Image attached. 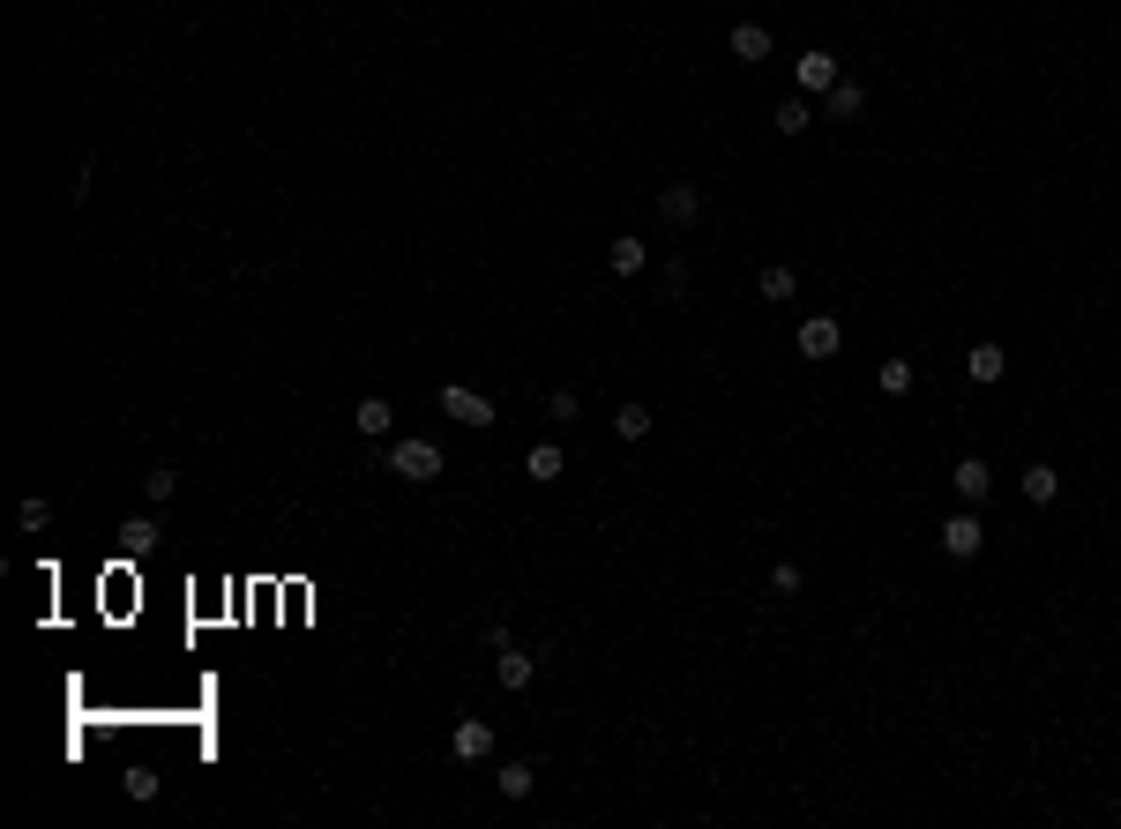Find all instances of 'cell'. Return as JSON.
I'll return each instance as SVG.
<instances>
[{"mask_svg":"<svg viewBox=\"0 0 1121 829\" xmlns=\"http://www.w3.org/2000/svg\"><path fill=\"white\" fill-rule=\"evenodd\" d=\"M606 262H613V277H644V240H613Z\"/></svg>","mask_w":1121,"mask_h":829,"instance_id":"ac0fdd59","label":"cell"},{"mask_svg":"<svg viewBox=\"0 0 1121 829\" xmlns=\"http://www.w3.org/2000/svg\"><path fill=\"white\" fill-rule=\"evenodd\" d=\"M120 538H128V553H150V546H157V515H128Z\"/></svg>","mask_w":1121,"mask_h":829,"instance_id":"44dd1931","label":"cell"},{"mask_svg":"<svg viewBox=\"0 0 1121 829\" xmlns=\"http://www.w3.org/2000/svg\"><path fill=\"white\" fill-rule=\"evenodd\" d=\"M1002 367H1009V359H1002V344H994V336H988V344H972V352H965V374H972V382H980V388H988V382H1002Z\"/></svg>","mask_w":1121,"mask_h":829,"instance_id":"4fadbf2b","label":"cell"},{"mask_svg":"<svg viewBox=\"0 0 1121 829\" xmlns=\"http://www.w3.org/2000/svg\"><path fill=\"white\" fill-rule=\"evenodd\" d=\"M770 128H778V135H807V128H815V113H807V98H786V105L770 113Z\"/></svg>","mask_w":1121,"mask_h":829,"instance_id":"e0dca14e","label":"cell"},{"mask_svg":"<svg viewBox=\"0 0 1121 829\" xmlns=\"http://www.w3.org/2000/svg\"><path fill=\"white\" fill-rule=\"evenodd\" d=\"M442 411H449V419H463V426H494V404H486L479 388H463V382L442 388Z\"/></svg>","mask_w":1121,"mask_h":829,"instance_id":"52a82bcc","label":"cell"},{"mask_svg":"<svg viewBox=\"0 0 1121 829\" xmlns=\"http://www.w3.org/2000/svg\"><path fill=\"white\" fill-rule=\"evenodd\" d=\"M770 590H778V598H792V590H800V569H792V561H778V569H770Z\"/></svg>","mask_w":1121,"mask_h":829,"instance_id":"4316f807","label":"cell"},{"mask_svg":"<svg viewBox=\"0 0 1121 829\" xmlns=\"http://www.w3.org/2000/svg\"><path fill=\"white\" fill-rule=\"evenodd\" d=\"M792 284H800V277H792L786 262H770V269H763V299H792Z\"/></svg>","mask_w":1121,"mask_h":829,"instance_id":"603a6c76","label":"cell"},{"mask_svg":"<svg viewBox=\"0 0 1121 829\" xmlns=\"http://www.w3.org/2000/svg\"><path fill=\"white\" fill-rule=\"evenodd\" d=\"M494 680H501L509 696H524L531 680H538V658H531L524 642H509V650H501V665H494Z\"/></svg>","mask_w":1121,"mask_h":829,"instance_id":"ba28073f","label":"cell"},{"mask_svg":"<svg viewBox=\"0 0 1121 829\" xmlns=\"http://www.w3.org/2000/svg\"><path fill=\"white\" fill-rule=\"evenodd\" d=\"M1017 486H1024V501H1032V509L1061 501V471H1055V463H1024V479H1017Z\"/></svg>","mask_w":1121,"mask_h":829,"instance_id":"8fae6325","label":"cell"},{"mask_svg":"<svg viewBox=\"0 0 1121 829\" xmlns=\"http://www.w3.org/2000/svg\"><path fill=\"white\" fill-rule=\"evenodd\" d=\"M524 471H531V479H538V486H553V479L569 471V456H561V442H538V448H531V456H524Z\"/></svg>","mask_w":1121,"mask_h":829,"instance_id":"5bb4252c","label":"cell"},{"mask_svg":"<svg viewBox=\"0 0 1121 829\" xmlns=\"http://www.w3.org/2000/svg\"><path fill=\"white\" fill-rule=\"evenodd\" d=\"M838 344H845V329L830 315H807L800 321V359H838Z\"/></svg>","mask_w":1121,"mask_h":829,"instance_id":"8992f818","label":"cell"},{"mask_svg":"<svg viewBox=\"0 0 1121 829\" xmlns=\"http://www.w3.org/2000/svg\"><path fill=\"white\" fill-rule=\"evenodd\" d=\"M950 486H957V501H965V509H980V501L994 494V463H988V456H957Z\"/></svg>","mask_w":1121,"mask_h":829,"instance_id":"277c9868","label":"cell"},{"mask_svg":"<svg viewBox=\"0 0 1121 829\" xmlns=\"http://www.w3.org/2000/svg\"><path fill=\"white\" fill-rule=\"evenodd\" d=\"M792 82H800V98H830L845 75H838V61H830L823 46H815V53H800V61H792Z\"/></svg>","mask_w":1121,"mask_h":829,"instance_id":"7a4b0ae2","label":"cell"},{"mask_svg":"<svg viewBox=\"0 0 1121 829\" xmlns=\"http://www.w3.org/2000/svg\"><path fill=\"white\" fill-rule=\"evenodd\" d=\"M128 800H157V769H150V763L128 769Z\"/></svg>","mask_w":1121,"mask_h":829,"instance_id":"cb8c5ba5","label":"cell"},{"mask_svg":"<svg viewBox=\"0 0 1121 829\" xmlns=\"http://www.w3.org/2000/svg\"><path fill=\"white\" fill-rule=\"evenodd\" d=\"M613 434H621V442H644V434H651V411H644V404H621V411H613Z\"/></svg>","mask_w":1121,"mask_h":829,"instance_id":"d6986e66","label":"cell"},{"mask_svg":"<svg viewBox=\"0 0 1121 829\" xmlns=\"http://www.w3.org/2000/svg\"><path fill=\"white\" fill-rule=\"evenodd\" d=\"M449 755H457V763H486V755H494V725H486V717H457V725H449Z\"/></svg>","mask_w":1121,"mask_h":829,"instance_id":"5b68a950","label":"cell"},{"mask_svg":"<svg viewBox=\"0 0 1121 829\" xmlns=\"http://www.w3.org/2000/svg\"><path fill=\"white\" fill-rule=\"evenodd\" d=\"M531 785H538V769H531V763H501V769H494V792H501V800H531Z\"/></svg>","mask_w":1121,"mask_h":829,"instance_id":"9a60e30c","label":"cell"},{"mask_svg":"<svg viewBox=\"0 0 1121 829\" xmlns=\"http://www.w3.org/2000/svg\"><path fill=\"white\" fill-rule=\"evenodd\" d=\"M46 515H53V509H46V501H38V494H30V501H23V509H15V523H23V531H46Z\"/></svg>","mask_w":1121,"mask_h":829,"instance_id":"d4e9b609","label":"cell"},{"mask_svg":"<svg viewBox=\"0 0 1121 829\" xmlns=\"http://www.w3.org/2000/svg\"><path fill=\"white\" fill-rule=\"evenodd\" d=\"M546 419H576V388H553L546 396Z\"/></svg>","mask_w":1121,"mask_h":829,"instance_id":"484cf974","label":"cell"},{"mask_svg":"<svg viewBox=\"0 0 1121 829\" xmlns=\"http://www.w3.org/2000/svg\"><path fill=\"white\" fill-rule=\"evenodd\" d=\"M823 105H830V120H859V113H867V90H859V82H838Z\"/></svg>","mask_w":1121,"mask_h":829,"instance_id":"2e32d148","label":"cell"},{"mask_svg":"<svg viewBox=\"0 0 1121 829\" xmlns=\"http://www.w3.org/2000/svg\"><path fill=\"white\" fill-rule=\"evenodd\" d=\"M382 463H390L404 486H434V479H442V442H426V434H404V442H396Z\"/></svg>","mask_w":1121,"mask_h":829,"instance_id":"6da1fadb","label":"cell"},{"mask_svg":"<svg viewBox=\"0 0 1121 829\" xmlns=\"http://www.w3.org/2000/svg\"><path fill=\"white\" fill-rule=\"evenodd\" d=\"M659 217L665 225H696V217H703V194L688 188V180H673V188L659 194Z\"/></svg>","mask_w":1121,"mask_h":829,"instance_id":"30bf717a","label":"cell"},{"mask_svg":"<svg viewBox=\"0 0 1121 829\" xmlns=\"http://www.w3.org/2000/svg\"><path fill=\"white\" fill-rule=\"evenodd\" d=\"M882 396H913V359H882Z\"/></svg>","mask_w":1121,"mask_h":829,"instance_id":"7402d4cb","label":"cell"},{"mask_svg":"<svg viewBox=\"0 0 1121 829\" xmlns=\"http://www.w3.org/2000/svg\"><path fill=\"white\" fill-rule=\"evenodd\" d=\"M659 292H665V299H680V292H688V262H673V269H665Z\"/></svg>","mask_w":1121,"mask_h":829,"instance_id":"83f0119b","label":"cell"},{"mask_svg":"<svg viewBox=\"0 0 1121 829\" xmlns=\"http://www.w3.org/2000/svg\"><path fill=\"white\" fill-rule=\"evenodd\" d=\"M142 494H150V509H165V501L180 494V471H173V463H157V471L142 479Z\"/></svg>","mask_w":1121,"mask_h":829,"instance_id":"ffe728a7","label":"cell"},{"mask_svg":"<svg viewBox=\"0 0 1121 829\" xmlns=\"http://www.w3.org/2000/svg\"><path fill=\"white\" fill-rule=\"evenodd\" d=\"M980 546H988V531H980V515H972V509L942 515V553H950V561H972Z\"/></svg>","mask_w":1121,"mask_h":829,"instance_id":"3957f363","label":"cell"},{"mask_svg":"<svg viewBox=\"0 0 1121 829\" xmlns=\"http://www.w3.org/2000/svg\"><path fill=\"white\" fill-rule=\"evenodd\" d=\"M352 426H359L367 442H390V426H396V404H390V396H359V411H352Z\"/></svg>","mask_w":1121,"mask_h":829,"instance_id":"9c48e42d","label":"cell"},{"mask_svg":"<svg viewBox=\"0 0 1121 829\" xmlns=\"http://www.w3.org/2000/svg\"><path fill=\"white\" fill-rule=\"evenodd\" d=\"M733 61H770V23H733Z\"/></svg>","mask_w":1121,"mask_h":829,"instance_id":"7c38bea8","label":"cell"}]
</instances>
